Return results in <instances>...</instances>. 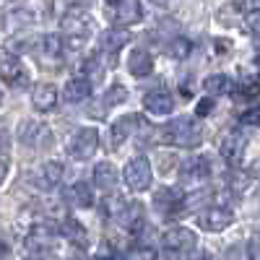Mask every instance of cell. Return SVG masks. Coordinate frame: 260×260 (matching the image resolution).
Wrapping results in <instances>:
<instances>
[{"label":"cell","instance_id":"cell-1","mask_svg":"<svg viewBox=\"0 0 260 260\" xmlns=\"http://www.w3.org/2000/svg\"><path fill=\"white\" fill-rule=\"evenodd\" d=\"M161 136L169 146H177V148H195L201 146L203 141V127L198 125L195 117H175L169 120V125H164Z\"/></svg>","mask_w":260,"mask_h":260},{"label":"cell","instance_id":"cell-2","mask_svg":"<svg viewBox=\"0 0 260 260\" xmlns=\"http://www.w3.org/2000/svg\"><path fill=\"white\" fill-rule=\"evenodd\" d=\"M154 208L167 219H177L187 208V195L180 187H161L154 195Z\"/></svg>","mask_w":260,"mask_h":260},{"label":"cell","instance_id":"cell-3","mask_svg":"<svg viewBox=\"0 0 260 260\" xmlns=\"http://www.w3.org/2000/svg\"><path fill=\"white\" fill-rule=\"evenodd\" d=\"M18 141L24 143L26 148H50L55 143V136H52V130L45 125V122H37V120H24L18 127Z\"/></svg>","mask_w":260,"mask_h":260},{"label":"cell","instance_id":"cell-4","mask_svg":"<svg viewBox=\"0 0 260 260\" xmlns=\"http://www.w3.org/2000/svg\"><path fill=\"white\" fill-rule=\"evenodd\" d=\"M130 42V31L125 29H107L102 37H99V50L96 55L102 57V62L107 68H115V60H117V52Z\"/></svg>","mask_w":260,"mask_h":260},{"label":"cell","instance_id":"cell-5","mask_svg":"<svg viewBox=\"0 0 260 260\" xmlns=\"http://www.w3.org/2000/svg\"><path fill=\"white\" fill-rule=\"evenodd\" d=\"M62 31H65V39H71L73 45L83 42L91 31V18L81 6H71V11L62 16Z\"/></svg>","mask_w":260,"mask_h":260},{"label":"cell","instance_id":"cell-6","mask_svg":"<svg viewBox=\"0 0 260 260\" xmlns=\"http://www.w3.org/2000/svg\"><path fill=\"white\" fill-rule=\"evenodd\" d=\"M122 177H125V182H127L130 190H148L151 187V180H154L148 159H143V156L130 159L125 164V169H122Z\"/></svg>","mask_w":260,"mask_h":260},{"label":"cell","instance_id":"cell-7","mask_svg":"<svg viewBox=\"0 0 260 260\" xmlns=\"http://www.w3.org/2000/svg\"><path fill=\"white\" fill-rule=\"evenodd\" d=\"M96 146H99V133L96 130L94 127H81L78 133L71 138V143H68V154L76 161H86V159L94 156Z\"/></svg>","mask_w":260,"mask_h":260},{"label":"cell","instance_id":"cell-8","mask_svg":"<svg viewBox=\"0 0 260 260\" xmlns=\"http://www.w3.org/2000/svg\"><path fill=\"white\" fill-rule=\"evenodd\" d=\"M112 216H115V221L127 232L143 229V203H138V201H122L117 206V211H112Z\"/></svg>","mask_w":260,"mask_h":260},{"label":"cell","instance_id":"cell-9","mask_svg":"<svg viewBox=\"0 0 260 260\" xmlns=\"http://www.w3.org/2000/svg\"><path fill=\"white\" fill-rule=\"evenodd\" d=\"M245 148H247L245 133H242V130H232V133H226L224 141H221V156L226 159L229 167L237 169L242 164V159H245Z\"/></svg>","mask_w":260,"mask_h":260},{"label":"cell","instance_id":"cell-10","mask_svg":"<svg viewBox=\"0 0 260 260\" xmlns=\"http://www.w3.org/2000/svg\"><path fill=\"white\" fill-rule=\"evenodd\" d=\"M161 245L169 247V250H175V252H180V255L185 257L195 245H198V237H195L190 229H185V226H172V229L164 232Z\"/></svg>","mask_w":260,"mask_h":260},{"label":"cell","instance_id":"cell-11","mask_svg":"<svg viewBox=\"0 0 260 260\" xmlns=\"http://www.w3.org/2000/svg\"><path fill=\"white\" fill-rule=\"evenodd\" d=\"M0 78H3L8 86L21 89V86H26L29 73L24 71V65H21V60L13 52H6V55H0Z\"/></svg>","mask_w":260,"mask_h":260},{"label":"cell","instance_id":"cell-12","mask_svg":"<svg viewBox=\"0 0 260 260\" xmlns=\"http://www.w3.org/2000/svg\"><path fill=\"white\" fill-rule=\"evenodd\" d=\"M232 221H234V213L229 208H224V206H208L198 216V224L206 232H224Z\"/></svg>","mask_w":260,"mask_h":260},{"label":"cell","instance_id":"cell-13","mask_svg":"<svg viewBox=\"0 0 260 260\" xmlns=\"http://www.w3.org/2000/svg\"><path fill=\"white\" fill-rule=\"evenodd\" d=\"M208 177H211V161L206 156H192V159L182 161V167H180V180L182 182L195 185V182H203Z\"/></svg>","mask_w":260,"mask_h":260},{"label":"cell","instance_id":"cell-14","mask_svg":"<svg viewBox=\"0 0 260 260\" xmlns=\"http://www.w3.org/2000/svg\"><path fill=\"white\" fill-rule=\"evenodd\" d=\"M143 107L154 115H169L175 110V99H172V94L167 89H156V91H148L143 96Z\"/></svg>","mask_w":260,"mask_h":260},{"label":"cell","instance_id":"cell-15","mask_svg":"<svg viewBox=\"0 0 260 260\" xmlns=\"http://www.w3.org/2000/svg\"><path fill=\"white\" fill-rule=\"evenodd\" d=\"M31 104L37 107L39 112H50L55 110L57 104V89L52 83H37L31 89Z\"/></svg>","mask_w":260,"mask_h":260},{"label":"cell","instance_id":"cell-16","mask_svg":"<svg viewBox=\"0 0 260 260\" xmlns=\"http://www.w3.org/2000/svg\"><path fill=\"white\" fill-rule=\"evenodd\" d=\"M112 11H115V24H120V26L136 24V21H141V16H143L138 0H120Z\"/></svg>","mask_w":260,"mask_h":260},{"label":"cell","instance_id":"cell-17","mask_svg":"<svg viewBox=\"0 0 260 260\" xmlns=\"http://www.w3.org/2000/svg\"><path fill=\"white\" fill-rule=\"evenodd\" d=\"M52 242H55V232L50 226H42V224L34 226L29 232V237H26V247L31 252H45V250L52 247Z\"/></svg>","mask_w":260,"mask_h":260},{"label":"cell","instance_id":"cell-18","mask_svg":"<svg viewBox=\"0 0 260 260\" xmlns=\"http://www.w3.org/2000/svg\"><path fill=\"white\" fill-rule=\"evenodd\" d=\"M91 96V81L89 78H71L68 83H65V89H62V99L65 102H86Z\"/></svg>","mask_w":260,"mask_h":260},{"label":"cell","instance_id":"cell-19","mask_svg":"<svg viewBox=\"0 0 260 260\" xmlns=\"http://www.w3.org/2000/svg\"><path fill=\"white\" fill-rule=\"evenodd\" d=\"M60 232H62L65 240H68L71 245H76V247H86V245H89V237H86L83 224L76 221V219H65V221L60 224Z\"/></svg>","mask_w":260,"mask_h":260},{"label":"cell","instance_id":"cell-20","mask_svg":"<svg viewBox=\"0 0 260 260\" xmlns=\"http://www.w3.org/2000/svg\"><path fill=\"white\" fill-rule=\"evenodd\" d=\"M127 71L133 76H148L154 71V60H151V55L146 50H133L127 57Z\"/></svg>","mask_w":260,"mask_h":260},{"label":"cell","instance_id":"cell-21","mask_svg":"<svg viewBox=\"0 0 260 260\" xmlns=\"http://www.w3.org/2000/svg\"><path fill=\"white\" fill-rule=\"evenodd\" d=\"M94 182H96L102 190H115V185H117V169H115V164H110V161L96 164V169H94Z\"/></svg>","mask_w":260,"mask_h":260},{"label":"cell","instance_id":"cell-22","mask_svg":"<svg viewBox=\"0 0 260 260\" xmlns=\"http://www.w3.org/2000/svg\"><path fill=\"white\" fill-rule=\"evenodd\" d=\"M68 201L78 208H89L94 206V190L89 182H76L71 190H68Z\"/></svg>","mask_w":260,"mask_h":260},{"label":"cell","instance_id":"cell-23","mask_svg":"<svg viewBox=\"0 0 260 260\" xmlns=\"http://www.w3.org/2000/svg\"><path fill=\"white\" fill-rule=\"evenodd\" d=\"M141 122V117L138 115H125V117H120L115 125H112V141L115 143H122L127 136H133V125H138Z\"/></svg>","mask_w":260,"mask_h":260},{"label":"cell","instance_id":"cell-24","mask_svg":"<svg viewBox=\"0 0 260 260\" xmlns=\"http://www.w3.org/2000/svg\"><path fill=\"white\" fill-rule=\"evenodd\" d=\"M62 175H65L62 164H57V161H47L45 167H42V172H39V182L45 185V187H55V185H60Z\"/></svg>","mask_w":260,"mask_h":260},{"label":"cell","instance_id":"cell-25","mask_svg":"<svg viewBox=\"0 0 260 260\" xmlns=\"http://www.w3.org/2000/svg\"><path fill=\"white\" fill-rule=\"evenodd\" d=\"M39 47H42V57L45 60H57L62 55V50H65L62 39L57 34H47L45 39H39Z\"/></svg>","mask_w":260,"mask_h":260},{"label":"cell","instance_id":"cell-26","mask_svg":"<svg viewBox=\"0 0 260 260\" xmlns=\"http://www.w3.org/2000/svg\"><path fill=\"white\" fill-rule=\"evenodd\" d=\"M232 86H234V83H232L229 76H224V73H216V76H208V78H206L208 94H229Z\"/></svg>","mask_w":260,"mask_h":260},{"label":"cell","instance_id":"cell-27","mask_svg":"<svg viewBox=\"0 0 260 260\" xmlns=\"http://www.w3.org/2000/svg\"><path fill=\"white\" fill-rule=\"evenodd\" d=\"M167 55H172V57H177V60H182V57H187L190 52H192V45L187 39H182V37H175V39H169L167 42Z\"/></svg>","mask_w":260,"mask_h":260},{"label":"cell","instance_id":"cell-28","mask_svg":"<svg viewBox=\"0 0 260 260\" xmlns=\"http://www.w3.org/2000/svg\"><path fill=\"white\" fill-rule=\"evenodd\" d=\"M232 91L240 96V99H257L260 96V83H250V81H245V83H240V86H232Z\"/></svg>","mask_w":260,"mask_h":260},{"label":"cell","instance_id":"cell-29","mask_svg":"<svg viewBox=\"0 0 260 260\" xmlns=\"http://www.w3.org/2000/svg\"><path fill=\"white\" fill-rule=\"evenodd\" d=\"M127 94H125V89L120 83H115V86H110V94H104L102 96V102H99V107H107V110H110L112 104H117V102H122Z\"/></svg>","mask_w":260,"mask_h":260},{"label":"cell","instance_id":"cell-30","mask_svg":"<svg viewBox=\"0 0 260 260\" xmlns=\"http://www.w3.org/2000/svg\"><path fill=\"white\" fill-rule=\"evenodd\" d=\"M245 24H247V31L252 37H260V11H250L247 18H245Z\"/></svg>","mask_w":260,"mask_h":260},{"label":"cell","instance_id":"cell-31","mask_svg":"<svg viewBox=\"0 0 260 260\" xmlns=\"http://www.w3.org/2000/svg\"><path fill=\"white\" fill-rule=\"evenodd\" d=\"M240 122H242V125H252V127H257V125H260V104H257V107H250V110L240 117Z\"/></svg>","mask_w":260,"mask_h":260},{"label":"cell","instance_id":"cell-32","mask_svg":"<svg viewBox=\"0 0 260 260\" xmlns=\"http://www.w3.org/2000/svg\"><path fill=\"white\" fill-rule=\"evenodd\" d=\"M195 112H198L201 117L211 115V112H213V99H201V102H198V110H195Z\"/></svg>","mask_w":260,"mask_h":260},{"label":"cell","instance_id":"cell-33","mask_svg":"<svg viewBox=\"0 0 260 260\" xmlns=\"http://www.w3.org/2000/svg\"><path fill=\"white\" fill-rule=\"evenodd\" d=\"M252 260H260V234H255L250 240V252H247Z\"/></svg>","mask_w":260,"mask_h":260},{"label":"cell","instance_id":"cell-34","mask_svg":"<svg viewBox=\"0 0 260 260\" xmlns=\"http://www.w3.org/2000/svg\"><path fill=\"white\" fill-rule=\"evenodd\" d=\"M8 167H11V164H8V156H6V154H0V182L6 180V175H8Z\"/></svg>","mask_w":260,"mask_h":260},{"label":"cell","instance_id":"cell-35","mask_svg":"<svg viewBox=\"0 0 260 260\" xmlns=\"http://www.w3.org/2000/svg\"><path fill=\"white\" fill-rule=\"evenodd\" d=\"M237 6H247L250 11H260V0H240Z\"/></svg>","mask_w":260,"mask_h":260},{"label":"cell","instance_id":"cell-36","mask_svg":"<svg viewBox=\"0 0 260 260\" xmlns=\"http://www.w3.org/2000/svg\"><path fill=\"white\" fill-rule=\"evenodd\" d=\"M6 148H8V133L0 127V151H6Z\"/></svg>","mask_w":260,"mask_h":260},{"label":"cell","instance_id":"cell-37","mask_svg":"<svg viewBox=\"0 0 260 260\" xmlns=\"http://www.w3.org/2000/svg\"><path fill=\"white\" fill-rule=\"evenodd\" d=\"M68 6H81L83 8V6H89V0H68Z\"/></svg>","mask_w":260,"mask_h":260},{"label":"cell","instance_id":"cell-38","mask_svg":"<svg viewBox=\"0 0 260 260\" xmlns=\"http://www.w3.org/2000/svg\"><path fill=\"white\" fill-rule=\"evenodd\" d=\"M6 255H8V245H6V242H0V260H3Z\"/></svg>","mask_w":260,"mask_h":260},{"label":"cell","instance_id":"cell-39","mask_svg":"<svg viewBox=\"0 0 260 260\" xmlns=\"http://www.w3.org/2000/svg\"><path fill=\"white\" fill-rule=\"evenodd\" d=\"M104 3H107V6H110V8H115V6L120 3V0H104Z\"/></svg>","mask_w":260,"mask_h":260},{"label":"cell","instance_id":"cell-40","mask_svg":"<svg viewBox=\"0 0 260 260\" xmlns=\"http://www.w3.org/2000/svg\"><path fill=\"white\" fill-rule=\"evenodd\" d=\"M201 260H211V257H208V255H203V257H201Z\"/></svg>","mask_w":260,"mask_h":260},{"label":"cell","instance_id":"cell-41","mask_svg":"<svg viewBox=\"0 0 260 260\" xmlns=\"http://www.w3.org/2000/svg\"><path fill=\"white\" fill-rule=\"evenodd\" d=\"M0 99H3V96H0Z\"/></svg>","mask_w":260,"mask_h":260}]
</instances>
